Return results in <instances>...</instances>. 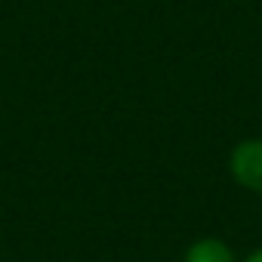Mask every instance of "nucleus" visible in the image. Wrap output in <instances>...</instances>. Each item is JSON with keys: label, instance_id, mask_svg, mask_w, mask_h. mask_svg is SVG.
I'll use <instances>...</instances> for the list:
<instances>
[{"label": "nucleus", "instance_id": "obj_1", "mask_svg": "<svg viewBox=\"0 0 262 262\" xmlns=\"http://www.w3.org/2000/svg\"><path fill=\"white\" fill-rule=\"evenodd\" d=\"M231 176L247 191L262 194V139H244L231 151Z\"/></svg>", "mask_w": 262, "mask_h": 262}, {"label": "nucleus", "instance_id": "obj_2", "mask_svg": "<svg viewBox=\"0 0 262 262\" xmlns=\"http://www.w3.org/2000/svg\"><path fill=\"white\" fill-rule=\"evenodd\" d=\"M185 262H234V253L228 250L225 241L219 237H204V241H194L185 253Z\"/></svg>", "mask_w": 262, "mask_h": 262}, {"label": "nucleus", "instance_id": "obj_3", "mask_svg": "<svg viewBox=\"0 0 262 262\" xmlns=\"http://www.w3.org/2000/svg\"><path fill=\"white\" fill-rule=\"evenodd\" d=\"M244 262H262V247H259V250H256V253H250V256H247V259H244Z\"/></svg>", "mask_w": 262, "mask_h": 262}]
</instances>
